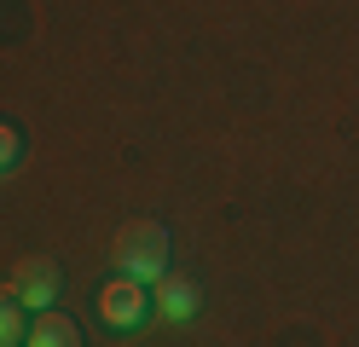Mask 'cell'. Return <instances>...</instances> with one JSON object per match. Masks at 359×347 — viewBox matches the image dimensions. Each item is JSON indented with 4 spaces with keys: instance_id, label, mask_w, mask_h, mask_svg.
Here are the masks:
<instances>
[{
    "instance_id": "obj_4",
    "label": "cell",
    "mask_w": 359,
    "mask_h": 347,
    "mask_svg": "<svg viewBox=\"0 0 359 347\" xmlns=\"http://www.w3.org/2000/svg\"><path fill=\"white\" fill-rule=\"evenodd\" d=\"M156 295H151V313H163L168 324H191L197 318V284H191V278H156V284H151Z\"/></svg>"
},
{
    "instance_id": "obj_6",
    "label": "cell",
    "mask_w": 359,
    "mask_h": 347,
    "mask_svg": "<svg viewBox=\"0 0 359 347\" xmlns=\"http://www.w3.org/2000/svg\"><path fill=\"white\" fill-rule=\"evenodd\" d=\"M29 324H24V307H18L12 295H0V347H24Z\"/></svg>"
},
{
    "instance_id": "obj_3",
    "label": "cell",
    "mask_w": 359,
    "mask_h": 347,
    "mask_svg": "<svg viewBox=\"0 0 359 347\" xmlns=\"http://www.w3.org/2000/svg\"><path fill=\"white\" fill-rule=\"evenodd\" d=\"M58 290H64L58 261H47V254H29V261H18L6 295H12L24 313H47V307H58Z\"/></svg>"
},
{
    "instance_id": "obj_1",
    "label": "cell",
    "mask_w": 359,
    "mask_h": 347,
    "mask_svg": "<svg viewBox=\"0 0 359 347\" xmlns=\"http://www.w3.org/2000/svg\"><path fill=\"white\" fill-rule=\"evenodd\" d=\"M116 272L140 278V284H156L168 278V226L163 220H133L116 231Z\"/></svg>"
},
{
    "instance_id": "obj_2",
    "label": "cell",
    "mask_w": 359,
    "mask_h": 347,
    "mask_svg": "<svg viewBox=\"0 0 359 347\" xmlns=\"http://www.w3.org/2000/svg\"><path fill=\"white\" fill-rule=\"evenodd\" d=\"M99 318L110 324V330H140V324L151 318V284L116 272V278L99 290Z\"/></svg>"
},
{
    "instance_id": "obj_5",
    "label": "cell",
    "mask_w": 359,
    "mask_h": 347,
    "mask_svg": "<svg viewBox=\"0 0 359 347\" xmlns=\"http://www.w3.org/2000/svg\"><path fill=\"white\" fill-rule=\"evenodd\" d=\"M24 347H81V324H76L70 313L47 307V313H35V324H29Z\"/></svg>"
},
{
    "instance_id": "obj_7",
    "label": "cell",
    "mask_w": 359,
    "mask_h": 347,
    "mask_svg": "<svg viewBox=\"0 0 359 347\" xmlns=\"http://www.w3.org/2000/svg\"><path fill=\"white\" fill-rule=\"evenodd\" d=\"M18 156H24V133H18L12 122H0V174H6Z\"/></svg>"
}]
</instances>
